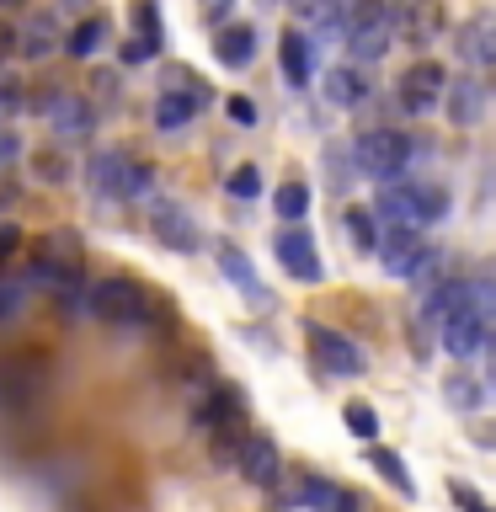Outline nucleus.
Listing matches in <instances>:
<instances>
[{"label": "nucleus", "instance_id": "393cba45", "mask_svg": "<svg viewBox=\"0 0 496 512\" xmlns=\"http://www.w3.org/2000/svg\"><path fill=\"white\" fill-rule=\"evenodd\" d=\"M219 272H224V278H230L251 304H267V288H262V278H256V267L246 262V251H240V246H219Z\"/></svg>", "mask_w": 496, "mask_h": 512}, {"label": "nucleus", "instance_id": "9d476101", "mask_svg": "<svg viewBox=\"0 0 496 512\" xmlns=\"http://www.w3.org/2000/svg\"><path fill=\"white\" fill-rule=\"evenodd\" d=\"M198 427L203 432H224V427H246V395L224 379H208L203 406H198Z\"/></svg>", "mask_w": 496, "mask_h": 512}, {"label": "nucleus", "instance_id": "6ab92c4d", "mask_svg": "<svg viewBox=\"0 0 496 512\" xmlns=\"http://www.w3.org/2000/svg\"><path fill=\"white\" fill-rule=\"evenodd\" d=\"M256 43H262V38H256L251 22H230V27L214 32V59L224 64V70H251Z\"/></svg>", "mask_w": 496, "mask_h": 512}, {"label": "nucleus", "instance_id": "f257e3e1", "mask_svg": "<svg viewBox=\"0 0 496 512\" xmlns=\"http://www.w3.org/2000/svg\"><path fill=\"white\" fill-rule=\"evenodd\" d=\"M91 315L107 326H134V331H160L171 326V304L134 278H102L91 283Z\"/></svg>", "mask_w": 496, "mask_h": 512}, {"label": "nucleus", "instance_id": "c03bdc74", "mask_svg": "<svg viewBox=\"0 0 496 512\" xmlns=\"http://www.w3.org/2000/svg\"><path fill=\"white\" fill-rule=\"evenodd\" d=\"M326 160H331V187L342 192V187L352 182V171H347V160H342V150H326Z\"/></svg>", "mask_w": 496, "mask_h": 512}, {"label": "nucleus", "instance_id": "e433bc0d", "mask_svg": "<svg viewBox=\"0 0 496 512\" xmlns=\"http://www.w3.org/2000/svg\"><path fill=\"white\" fill-rule=\"evenodd\" d=\"M448 496H454V502H459L464 512H496V507L486 502V496H480V491L470 486V480H448Z\"/></svg>", "mask_w": 496, "mask_h": 512}, {"label": "nucleus", "instance_id": "4468645a", "mask_svg": "<svg viewBox=\"0 0 496 512\" xmlns=\"http://www.w3.org/2000/svg\"><path fill=\"white\" fill-rule=\"evenodd\" d=\"M395 22L406 27V43L416 48H432L448 32V11L438 6V0H406V6L395 11Z\"/></svg>", "mask_w": 496, "mask_h": 512}, {"label": "nucleus", "instance_id": "5701e85b", "mask_svg": "<svg viewBox=\"0 0 496 512\" xmlns=\"http://www.w3.org/2000/svg\"><path fill=\"white\" fill-rule=\"evenodd\" d=\"M352 491H342L336 480H326V475H299L294 480V507H310V512H342V502H347Z\"/></svg>", "mask_w": 496, "mask_h": 512}, {"label": "nucleus", "instance_id": "37998d69", "mask_svg": "<svg viewBox=\"0 0 496 512\" xmlns=\"http://www.w3.org/2000/svg\"><path fill=\"white\" fill-rule=\"evenodd\" d=\"M230 11H235V0H203V16L214 27H230Z\"/></svg>", "mask_w": 496, "mask_h": 512}, {"label": "nucleus", "instance_id": "f03ea898", "mask_svg": "<svg viewBox=\"0 0 496 512\" xmlns=\"http://www.w3.org/2000/svg\"><path fill=\"white\" fill-rule=\"evenodd\" d=\"M448 192L438 182H390V187H379V203H374V214L379 224H395V230H422V224H438L448 219Z\"/></svg>", "mask_w": 496, "mask_h": 512}, {"label": "nucleus", "instance_id": "ea45409f", "mask_svg": "<svg viewBox=\"0 0 496 512\" xmlns=\"http://www.w3.org/2000/svg\"><path fill=\"white\" fill-rule=\"evenodd\" d=\"M155 54H160V43H150V38H128V43L118 48V59H123V64H150Z\"/></svg>", "mask_w": 496, "mask_h": 512}, {"label": "nucleus", "instance_id": "f8f14e48", "mask_svg": "<svg viewBox=\"0 0 496 512\" xmlns=\"http://www.w3.org/2000/svg\"><path fill=\"white\" fill-rule=\"evenodd\" d=\"M454 48H459L464 64H475V70H496V16L491 11H475L470 22L459 27Z\"/></svg>", "mask_w": 496, "mask_h": 512}, {"label": "nucleus", "instance_id": "603ef678", "mask_svg": "<svg viewBox=\"0 0 496 512\" xmlns=\"http://www.w3.org/2000/svg\"><path fill=\"white\" fill-rule=\"evenodd\" d=\"M491 384H496V363H491Z\"/></svg>", "mask_w": 496, "mask_h": 512}, {"label": "nucleus", "instance_id": "bb28decb", "mask_svg": "<svg viewBox=\"0 0 496 512\" xmlns=\"http://www.w3.org/2000/svg\"><path fill=\"white\" fill-rule=\"evenodd\" d=\"M342 224H347V240H352V251L358 256H379V214L374 208H347L342 214Z\"/></svg>", "mask_w": 496, "mask_h": 512}, {"label": "nucleus", "instance_id": "cd10ccee", "mask_svg": "<svg viewBox=\"0 0 496 512\" xmlns=\"http://www.w3.org/2000/svg\"><path fill=\"white\" fill-rule=\"evenodd\" d=\"M54 48H59V38H54V22H48V16H38V22H27L16 32V54L22 59H48Z\"/></svg>", "mask_w": 496, "mask_h": 512}, {"label": "nucleus", "instance_id": "aec40b11", "mask_svg": "<svg viewBox=\"0 0 496 512\" xmlns=\"http://www.w3.org/2000/svg\"><path fill=\"white\" fill-rule=\"evenodd\" d=\"M326 102L331 107H363L368 102V75H363V64H336V70H326Z\"/></svg>", "mask_w": 496, "mask_h": 512}, {"label": "nucleus", "instance_id": "a211bd4d", "mask_svg": "<svg viewBox=\"0 0 496 512\" xmlns=\"http://www.w3.org/2000/svg\"><path fill=\"white\" fill-rule=\"evenodd\" d=\"M278 64H283V80L294 91H304L310 86V75H315V43L304 38L299 27H288L283 38H278Z\"/></svg>", "mask_w": 496, "mask_h": 512}, {"label": "nucleus", "instance_id": "3c124183", "mask_svg": "<svg viewBox=\"0 0 496 512\" xmlns=\"http://www.w3.org/2000/svg\"><path fill=\"white\" fill-rule=\"evenodd\" d=\"M0 6H22V0H0Z\"/></svg>", "mask_w": 496, "mask_h": 512}, {"label": "nucleus", "instance_id": "1a4fd4ad", "mask_svg": "<svg viewBox=\"0 0 496 512\" xmlns=\"http://www.w3.org/2000/svg\"><path fill=\"white\" fill-rule=\"evenodd\" d=\"M38 112L59 139H91V128H96V107L80 91H48L38 102Z\"/></svg>", "mask_w": 496, "mask_h": 512}, {"label": "nucleus", "instance_id": "b1692460", "mask_svg": "<svg viewBox=\"0 0 496 512\" xmlns=\"http://www.w3.org/2000/svg\"><path fill=\"white\" fill-rule=\"evenodd\" d=\"M107 38H112V22H107L102 11H96V16H86V22L70 27V38H64V54H70V59H96V54L107 48Z\"/></svg>", "mask_w": 496, "mask_h": 512}, {"label": "nucleus", "instance_id": "8fccbe9b", "mask_svg": "<svg viewBox=\"0 0 496 512\" xmlns=\"http://www.w3.org/2000/svg\"><path fill=\"white\" fill-rule=\"evenodd\" d=\"M59 6H70V11H80V6H86V0H59Z\"/></svg>", "mask_w": 496, "mask_h": 512}, {"label": "nucleus", "instance_id": "49530a36", "mask_svg": "<svg viewBox=\"0 0 496 512\" xmlns=\"http://www.w3.org/2000/svg\"><path fill=\"white\" fill-rule=\"evenodd\" d=\"M16 54V27L11 22H0V64H6Z\"/></svg>", "mask_w": 496, "mask_h": 512}, {"label": "nucleus", "instance_id": "412c9836", "mask_svg": "<svg viewBox=\"0 0 496 512\" xmlns=\"http://www.w3.org/2000/svg\"><path fill=\"white\" fill-rule=\"evenodd\" d=\"M395 48V16L390 22H374V27H352L347 32V54L352 64H379L384 54Z\"/></svg>", "mask_w": 496, "mask_h": 512}, {"label": "nucleus", "instance_id": "a19ab883", "mask_svg": "<svg viewBox=\"0 0 496 512\" xmlns=\"http://www.w3.org/2000/svg\"><path fill=\"white\" fill-rule=\"evenodd\" d=\"M224 112H230V123L256 128V102H251V96H230V102H224Z\"/></svg>", "mask_w": 496, "mask_h": 512}, {"label": "nucleus", "instance_id": "20e7f679", "mask_svg": "<svg viewBox=\"0 0 496 512\" xmlns=\"http://www.w3.org/2000/svg\"><path fill=\"white\" fill-rule=\"evenodd\" d=\"M48 379V358L43 352H6L0 358V411H22L38 400Z\"/></svg>", "mask_w": 496, "mask_h": 512}, {"label": "nucleus", "instance_id": "423d86ee", "mask_svg": "<svg viewBox=\"0 0 496 512\" xmlns=\"http://www.w3.org/2000/svg\"><path fill=\"white\" fill-rule=\"evenodd\" d=\"M272 256H278V267L294 283H320L326 278V267H320V256H315V235L304 230V224H283V230L272 235Z\"/></svg>", "mask_w": 496, "mask_h": 512}, {"label": "nucleus", "instance_id": "7c9ffc66", "mask_svg": "<svg viewBox=\"0 0 496 512\" xmlns=\"http://www.w3.org/2000/svg\"><path fill=\"white\" fill-rule=\"evenodd\" d=\"M342 422H347V432H352L358 443H374V438H379V411L368 406V400H347V406H342Z\"/></svg>", "mask_w": 496, "mask_h": 512}, {"label": "nucleus", "instance_id": "c9c22d12", "mask_svg": "<svg viewBox=\"0 0 496 512\" xmlns=\"http://www.w3.org/2000/svg\"><path fill=\"white\" fill-rule=\"evenodd\" d=\"M155 187V171L150 166H139V160H128V171H123V187H118V198H144V192Z\"/></svg>", "mask_w": 496, "mask_h": 512}, {"label": "nucleus", "instance_id": "a18cd8bd", "mask_svg": "<svg viewBox=\"0 0 496 512\" xmlns=\"http://www.w3.org/2000/svg\"><path fill=\"white\" fill-rule=\"evenodd\" d=\"M16 246H22V230H16V224H0V262H6Z\"/></svg>", "mask_w": 496, "mask_h": 512}, {"label": "nucleus", "instance_id": "a878e982", "mask_svg": "<svg viewBox=\"0 0 496 512\" xmlns=\"http://www.w3.org/2000/svg\"><path fill=\"white\" fill-rule=\"evenodd\" d=\"M123 171H128V155L123 150H96L86 160V182L96 192H112V198H118V187H123Z\"/></svg>", "mask_w": 496, "mask_h": 512}, {"label": "nucleus", "instance_id": "ddd939ff", "mask_svg": "<svg viewBox=\"0 0 496 512\" xmlns=\"http://www.w3.org/2000/svg\"><path fill=\"white\" fill-rule=\"evenodd\" d=\"M150 230H155L160 246H171V251H182V256H192V251L203 246V230L192 224L187 208H176V203H160V208H155V214H150Z\"/></svg>", "mask_w": 496, "mask_h": 512}, {"label": "nucleus", "instance_id": "c756f323", "mask_svg": "<svg viewBox=\"0 0 496 512\" xmlns=\"http://www.w3.org/2000/svg\"><path fill=\"white\" fill-rule=\"evenodd\" d=\"M272 208H278L283 224H304V214H310V187H304V182H283L278 192H272Z\"/></svg>", "mask_w": 496, "mask_h": 512}, {"label": "nucleus", "instance_id": "09e8293b", "mask_svg": "<svg viewBox=\"0 0 496 512\" xmlns=\"http://www.w3.org/2000/svg\"><path fill=\"white\" fill-rule=\"evenodd\" d=\"M16 155H22V144H16V134H0V166H11Z\"/></svg>", "mask_w": 496, "mask_h": 512}, {"label": "nucleus", "instance_id": "79ce46f5", "mask_svg": "<svg viewBox=\"0 0 496 512\" xmlns=\"http://www.w3.org/2000/svg\"><path fill=\"white\" fill-rule=\"evenodd\" d=\"M16 107H22V80L0 75V112H16Z\"/></svg>", "mask_w": 496, "mask_h": 512}, {"label": "nucleus", "instance_id": "de8ad7c7", "mask_svg": "<svg viewBox=\"0 0 496 512\" xmlns=\"http://www.w3.org/2000/svg\"><path fill=\"white\" fill-rule=\"evenodd\" d=\"M288 6H294L299 16H310V22H315V16H320V11H326V6H331V0H288Z\"/></svg>", "mask_w": 496, "mask_h": 512}, {"label": "nucleus", "instance_id": "72a5a7b5", "mask_svg": "<svg viewBox=\"0 0 496 512\" xmlns=\"http://www.w3.org/2000/svg\"><path fill=\"white\" fill-rule=\"evenodd\" d=\"M470 310L486 320V326H496V283L491 278H470Z\"/></svg>", "mask_w": 496, "mask_h": 512}, {"label": "nucleus", "instance_id": "9b49d317", "mask_svg": "<svg viewBox=\"0 0 496 512\" xmlns=\"http://www.w3.org/2000/svg\"><path fill=\"white\" fill-rule=\"evenodd\" d=\"M235 470L246 475L251 486L278 491V480H283V454H278V443H272L267 432H251L246 448H240V464H235Z\"/></svg>", "mask_w": 496, "mask_h": 512}, {"label": "nucleus", "instance_id": "473e14b6", "mask_svg": "<svg viewBox=\"0 0 496 512\" xmlns=\"http://www.w3.org/2000/svg\"><path fill=\"white\" fill-rule=\"evenodd\" d=\"M224 192H230V198H240V203L262 198V171H256V166H235L230 176H224Z\"/></svg>", "mask_w": 496, "mask_h": 512}, {"label": "nucleus", "instance_id": "4be33fe9", "mask_svg": "<svg viewBox=\"0 0 496 512\" xmlns=\"http://www.w3.org/2000/svg\"><path fill=\"white\" fill-rule=\"evenodd\" d=\"M459 310H470V278H443L432 294L422 299V315L432 326H443V320H454Z\"/></svg>", "mask_w": 496, "mask_h": 512}, {"label": "nucleus", "instance_id": "4c0bfd02", "mask_svg": "<svg viewBox=\"0 0 496 512\" xmlns=\"http://www.w3.org/2000/svg\"><path fill=\"white\" fill-rule=\"evenodd\" d=\"M22 304H27V288L11 283V278H0V320H16V315H22Z\"/></svg>", "mask_w": 496, "mask_h": 512}, {"label": "nucleus", "instance_id": "c85d7f7f", "mask_svg": "<svg viewBox=\"0 0 496 512\" xmlns=\"http://www.w3.org/2000/svg\"><path fill=\"white\" fill-rule=\"evenodd\" d=\"M368 464H374V470L384 475V480H390V486L395 491H406V496H416V480H411V470H406V459H400L395 454V448H368Z\"/></svg>", "mask_w": 496, "mask_h": 512}, {"label": "nucleus", "instance_id": "dca6fc26", "mask_svg": "<svg viewBox=\"0 0 496 512\" xmlns=\"http://www.w3.org/2000/svg\"><path fill=\"white\" fill-rule=\"evenodd\" d=\"M438 336H443V352H448V358H475V352L491 342V326H486L475 310H459L454 320H443V326H438Z\"/></svg>", "mask_w": 496, "mask_h": 512}, {"label": "nucleus", "instance_id": "39448f33", "mask_svg": "<svg viewBox=\"0 0 496 512\" xmlns=\"http://www.w3.org/2000/svg\"><path fill=\"white\" fill-rule=\"evenodd\" d=\"M304 336H310V358L326 368V374H336V379H358L363 368H368V358H363V347L352 342L347 331H336V326H320V320H310L304 326Z\"/></svg>", "mask_w": 496, "mask_h": 512}, {"label": "nucleus", "instance_id": "f704fd0d", "mask_svg": "<svg viewBox=\"0 0 496 512\" xmlns=\"http://www.w3.org/2000/svg\"><path fill=\"white\" fill-rule=\"evenodd\" d=\"M134 22H139V38L166 43V27H160V6H155V0H134Z\"/></svg>", "mask_w": 496, "mask_h": 512}, {"label": "nucleus", "instance_id": "2eb2a0df", "mask_svg": "<svg viewBox=\"0 0 496 512\" xmlns=\"http://www.w3.org/2000/svg\"><path fill=\"white\" fill-rule=\"evenodd\" d=\"M486 96H491V86H480L475 75H448V91H443L448 123L475 128V123H480V112H486Z\"/></svg>", "mask_w": 496, "mask_h": 512}, {"label": "nucleus", "instance_id": "6e6552de", "mask_svg": "<svg viewBox=\"0 0 496 512\" xmlns=\"http://www.w3.org/2000/svg\"><path fill=\"white\" fill-rule=\"evenodd\" d=\"M443 91H448V70H443V64L438 59H416L411 70L400 75V91L395 96H400V107H406L411 118H422V112H432V107L443 102Z\"/></svg>", "mask_w": 496, "mask_h": 512}, {"label": "nucleus", "instance_id": "2f4dec72", "mask_svg": "<svg viewBox=\"0 0 496 512\" xmlns=\"http://www.w3.org/2000/svg\"><path fill=\"white\" fill-rule=\"evenodd\" d=\"M443 400H448L454 411H480V400H486V390H480V384H475L470 374H454V379L443 384Z\"/></svg>", "mask_w": 496, "mask_h": 512}, {"label": "nucleus", "instance_id": "58836bf2", "mask_svg": "<svg viewBox=\"0 0 496 512\" xmlns=\"http://www.w3.org/2000/svg\"><path fill=\"white\" fill-rule=\"evenodd\" d=\"M32 171H38V176H43V182H48V187H59V182H64V176H70V166H64V160H59V155H43V150H38V155H32Z\"/></svg>", "mask_w": 496, "mask_h": 512}, {"label": "nucleus", "instance_id": "f3484780", "mask_svg": "<svg viewBox=\"0 0 496 512\" xmlns=\"http://www.w3.org/2000/svg\"><path fill=\"white\" fill-rule=\"evenodd\" d=\"M208 102H214L208 91H160L155 96V128H160V134H182V128L198 118Z\"/></svg>", "mask_w": 496, "mask_h": 512}, {"label": "nucleus", "instance_id": "7ed1b4c3", "mask_svg": "<svg viewBox=\"0 0 496 512\" xmlns=\"http://www.w3.org/2000/svg\"><path fill=\"white\" fill-rule=\"evenodd\" d=\"M411 155H416V144L400 134V128H368V134H358V144H352V166H358V176H368V182H379V187L406 182Z\"/></svg>", "mask_w": 496, "mask_h": 512}, {"label": "nucleus", "instance_id": "0eeeda50", "mask_svg": "<svg viewBox=\"0 0 496 512\" xmlns=\"http://www.w3.org/2000/svg\"><path fill=\"white\" fill-rule=\"evenodd\" d=\"M379 262L390 278H422L427 267H438V251H432L416 230H395V235L379 240Z\"/></svg>", "mask_w": 496, "mask_h": 512}]
</instances>
